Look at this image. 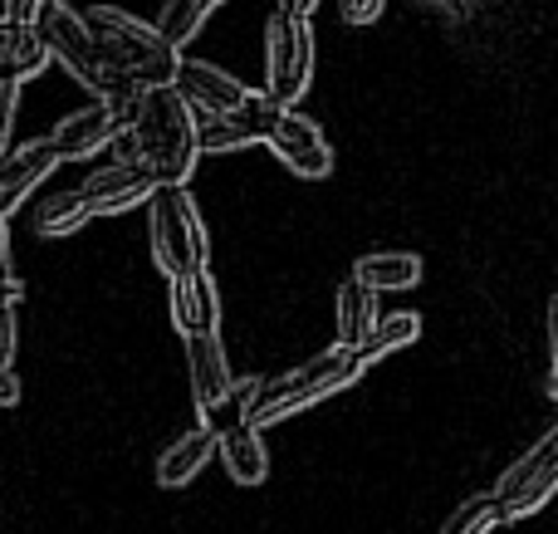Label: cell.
<instances>
[{"instance_id":"cell-29","label":"cell","mask_w":558,"mask_h":534,"mask_svg":"<svg viewBox=\"0 0 558 534\" xmlns=\"http://www.w3.org/2000/svg\"><path fill=\"white\" fill-rule=\"evenodd\" d=\"M49 5H54V0H15V20H20V25H35Z\"/></svg>"},{"instance_id":"cell-4","label":"cell","mask_w":558,"mask_h":534,"mask_svg":"<svg viewBox=\"0 0 558 534\" xmlns=\"http://www.w3.org/2000/svg\"><path fill=\"white\" fill-rule=\"evenodd\" d=\"M147 235H153V260L167 280L196 275L211 260L206 226H202V216H196V202L182 186H157V192L147 196Z\"/></svg>"},{"instance_id":"cell-20","label":"cell","mask_w":558,"mask_h":534,"mask_svg":"<svg viewBox=\"0 0 558 534\" xmlns=\"http://www.w3.org/2000/svg\"><path fill=\"white\" fill-rule=\"evenodd\" d=\"M216 5H221V0H167V10H162V20H157V29H162L167 45L182 49L186 39L202 29V20L211 15Z\"/></svg>"},{"instance_id":"cell-9","label":"cell","mask_w":558,"mask_h":534,"mask_svg":"<svg viewBox=\"0 0 558 534\" xmlns=\"http://www.w3.org/2000/svg\"><path fill=\"white\" fill-rule=\"evenodd\" d=\"M186 343V373H192V398H196V412L211 417L216 408L235 398V373L226 363V349H221V333H192Z\"/></svg>"},{"instance_id":"cell-14","label":"cell","mask_w":558,"mask_h":534,"mask_svg":"<svg viewBox=\"0 0 558 534\" xmlns=\"http://www.w3.org/2000/svg\"><path fill=\"white\" fill-rule=\"evenodd\" d=\"M211 457H216V427L202 422V427L182 432V437L157 457V486H167V490L186 486V481H196L202 466H211Z\"/></svg>"},{"instance_id":"cell-28","label":"cell","mask_w":558,"mask_h":534,"mask_svg":"<svg viewBox=\"0 0 558 534\" xmlns=\"http://www.w3.org/2000/svg\"><path fill=\"white\" fill-rule=\"evenodd\" d=\"M549 349H554V378H549V398L558 402V294L549 300Z\"/></svg>"},{"instance_id":"cell-17","label":"cell","mask_w":558,"mask_h":534,"mask_svg":"<svg viewBox=\"0 0 558 534\" xmlns=\"http://www.w3.org/2000/svg\"><path fill=\"white\" fill-rule=\"evenodd\" d=\"M353 280H363L373 294L383 290H412L422 284V255L416 251H377L353 265Z\"/></svg>"},{"instance_id":"cell-32","label":"cell","mask_w":558,"mask_h":534,"mask_svg":"<svg viewBox=\"0 0 558 534\" xmlns=\"http://www.w3.org/2000/svg\"><path fill=\"white\" fill-rule=\"evenodd\" d=\"M0 265H10V235H5V216H0Z\"/></svg>"},{"instance_id":"cell-30","label":"cell","mask_w":558,"mask_h":534,"mask_svg":"<svg viewBox=\"0 0 558 534\" xmlns=\"http://www.w3.org/2000/svg\"><path fill=\"white\" fill-rule=\"evenodd\" d=\"M20 402V378L15 368H0V408H15Z\"/></svg>"},{"instance_id":"cell-12","label":"cell","mask_w":558,"mask_h":534,"mask_svg":"<svg viewBox=\"0 0 558 534\" xmlns=\"http://www.w3.org/2000/svg\"><path fill=\"white\" fill-rule=\"evenodd\" d=\"M118 137V118H113V108L108 104H88V108H78V113H69L64 123L49 133V147L59 153V162H74V157H94V153H104L108 143Z\"/></svg>"},{"instance_id":"cell-27","label":"cell","mask_w":558,"mask_h":534,"mask_svg":"<svg viewBox=\"0 0 558 534\" xmlns=\"http://www.w3.org/2000/svg\"><path fill=\"white\" fill-rule=\"evenodd\" d=\"M15 363V310H0V368Z\"/></svg>"},{"instance_id":"cell-10","label":"cell","mask_w":558,"mask_h":534,"mask_svg":"<svg viewBox=\"0 0 558 534\" xmlns=\"http://www.w3.org/2000/svg\"><path fill=\"white\" fill-rule=\"evenodd\" d=\"M172 84L192 108H202V113H226V118H231L235 108L245 104V94H251L241 78L221 74V69L206 64V59H186V54H182V64H177Z\"/></svg>"},{"instance_id":"cell-24","label":"cell","mask_w":558,"mask_h":534,"mask_svg":"<svg viewBox=\"0 0 558 534\" xmlns=\"http://www.w3.org/2000/svg\"><path fill=\"white\" fill-rule=\"evenodd\" d=\"M15 104H20V84H0V157L10 153V128H15Z\"/></svg>"},{"instance_id":"cell-19","label":"cell","mask_w":558,"mask_h":534,"mask_svg":"<svg viewBox=\"0 0 558 534\" xmlns=\"http://www.w3.org/2000/svg\"><path fill=\"white\" fill-rule=\"evenodd\" d=\"M416 339H422V319H416V314H377L373 333H367L353 353L367 368L373 359H387V353H397V349H412Z\"/></svg>"},{"instance_id":"cell-21","label":"cell","mask_w":558,"mask_h":534,"mask_svg":"<svg viewBox=\"0 0 558 534\" xmlns=\"http://www.w3.org/2000/svg\"><path fill=\"white\" fill-rule=\"evenodd\" d=\"M192 123H196V153H235V147L251 143L245 128L226 113H202V108H192Z\"/></svg>"},{"instance_id":"cell-13","label":"cell","mask_w":558,"mask_h":534,"mask_svg":"<svg viewBox=\"0 0 558 534\" xmlns=\"http://www.w3.org/2000/svg\"><path fill=\"white\" fill-rule=\"evenodd\" d=\"M59 167V153L45 143H25L20 153H5L0 157V216H10L49 172Z\"/></svg>"},{"instance_id":"cell-11","label":"cell","mask_w":558,"mask_h":534,"mask_svg":"<svg viewBox=\"0 0 558 534\" xmlns=\"http://www.w3.org/2000/svg\"><path fill=\"white\" fill-rule=\"evenodd\" d=\"M167 284H172V324L182 339H192V333H221V294H216L211 270L182 275V280H167Z\"/></svg>"},{"instance_id":"cell-16","label":"cell","mask_w":558,"mask_h":534,"mask_svg":"<svg viewBox=\"0 0 558 534\" xmlns=\"http://www.w3.org/2000/svg\"><path fill=\"white\" fill-rule=\"evenodd\" d=\"M49 49L35 25H0V84H25L45 74Z\"/></svg>"},{"instance_id":"cell-3","label":"cell","mask_w":558,"mask_h":534,"mask_svg":"<svg viewBox=\"0 0 558 534\" xmlns=\"http://www.w3.org/2000/svg\"><path fill=\"white\" fill-rule=\"evenodd\" d=\"M88 39H94L98 59H104L113 74L133 78L137 88H157V84H172L177 64H182V49L167 45L162 29L147 25V20L128 15L118 5H94L84 15Z\"/></svg>"},{"instance_id":"cell-26","label":"cell","mask_w":558,"mask_h":534,"mask_svg":"<svg viewBox=\"0 0 558 534\" xmlns=\"http://www.w3.org/2000/svg\"><path fill=\"white\" fill-rule=\"evenodd\" d=\"M20 300H25V280L10 265H0V310H15Z\"/></svg>"},{"instance_id":"cell-15","label":"cell","mask_w":558,"mask_h":534,"mask_svg":"<svg viewBox=\"0 0 558 534\" xmlns=\"http://www.w3.org/2000/svg\"><path fill=\"white\" fill-rule=\"evenodd\" d=\"M216 457L231 471L235 486H265V476H270V451H265L260 432L245 427V422H235L226 437H216Z\"/></svg>"},{"instance_id":"cell-1","label":"cell","mask_w":558,"mask_h":534,"mask_svg":"<svg viewBox=\"0 0 558 534\" xmlns=\"http://www.w3.org/2000/svg\"><path fill=\"white\" fill-rule=\"evenodd\" d=\"M118 162H137L157 186H186L196 172V123L192 104L177 94V84L143 88L137 98V118L108 143Z\"/></svg>"},{"instance_id":"cell-25","label":"cell","mask_w":558,"mask_h":534,"mask_svg":"<svg viewBox=\"0 0 558 534\" xmlns=\"http://www.w3.org/2000/svg\"><path fill=\"white\" fill-rule=\"evenodd\" d=\"M387 0H338V10H343L348 25H373L377 15H383Z\"/></svg>"},{"instance_id":"cell-6","label":"cell","mask_w":558,"mask_h":534,"mask_svg":"<svg viewBox=\"0 0 558 534\" xmlns=\"http://www.w3.org/2000/svg\"><path fill=\"white\" fill-rule=\"evenodd\" d=\"M558 490V427H549V437L539 441L534 451H524L510 471H505L500 490H495V510L505 520H524L534 510L549 506V496Z\"/></svg>"},{"instance_id":"cell-2","label":"cell","mask_w":558,"mask_h":534,"mask_svg":"<svg viewBox=\"0 0 558 534\" xmlns=\"http://www.w3.org/2000/svg\"><path fill=\"white\" fill-rule=\"evenodd\" d=\"M363 378V363L353 349H328L318 359L299 363V368L279 373V378H235V402H241V422L255 432L275 427V422L294 417V412L314 408V402L333 398V392L353 388Z\"/></svg>"},{"instance_id":"cell-7","label":"cell","mask_w":558,"mask_h":534,"mask_svg":"<svg viewBox=\"0 0 558 534\" xmlns=\"http://www.w3.org/2000/svg\"><path fill=\"white\" fill-rule=\"evenodd\" d=\"M260 143L270 147V153L294 177H304V182H318V177L333 172V147H328V137L318 133V128L308 123L304 113H294V108H279L275 123H270V133H265Z\"/></svg>"},{"instance_id":"cell-23","label":"cell","mask_w":558,"mask_h":534,"mask_svg":"<svg viewBox=\"0 0 558 534\" xmlns=\"http://www.w3.org/2000/svg\"><path fill=\"white\" fill-rule=\"evenodd\" d=\"M495 525H500L495 496H471L465 506H456V515L441 525V534H490Z\"/></svg>"},{"instance_id":"cell-18","label":"cell","mask_w":558,"mask_h":534,"mask_svg":"<svg viewBox=\"0 0 558 534\" xmlns=\"http://www.w3.org/2000/svg\"><path fill=\"white\" fill-rule=\"evenodd\" d=\"M338 310H333V319H338V349H357V343L373 333V324H377V294L367 290L363 280H353L348 275L343 284H338Z\"/></svg>"},{"instance_id":"cell-22","label":"cell","mask_w":558,"mask_h":534,"mask_svg":"<svg viewBox=\"0 0 558 534\" xmlns=\"http://www.w3.org/2000/svg\"><path fill=\"white\" fill-rule=\"evenodd\" d=\"M78 226H88V211L78 202V192H59L39 206V235H74Z\"/></svg>"},{"instance_id":"cell-31","label":"cell","mask_w":558,"mask_h":534,"mask_svg":"<svg viewBox=\"0 0 558 534\" xmlns=\"http://www.w3.org/2000/svg\"><path fill=\"white\" fill-rule=\"evenodd\" d=\"M314 5H318V0H279V15H289V20H308V15H314Z\"/></svg>"},{"instance_id":"cell-8","label":"cell","mask_w":558,"mask_h":534,"mask_svg":"<svg viewBox=\"0 0 558 534\" xmlns=\"http://www.w3.org/2000/svg\"><path fill=\"white\" fill-rule=\"evenodd\" d=\"M153 192H157V182L137 162H108V167H98V172L84 177V186H78V202H84L88 221H94V216L133 211V206L147 202Z\"/></svg>"},{"instance_id":"cell-5","label":"cell","mask_w":558,"mask_h":534,"mask_svg":"<svg viewBox=\"0 0 558 534\" xmlns=\"http://www.w3.org/2000/svg\"><path fill=\"white\" fill-rule=\"evenodd\" d=\"M314 78V35L308 20L275 15L265 20V98H275L279 108H294L308 94Z\"/></svg>"}]
</instances>
